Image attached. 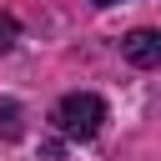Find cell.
Wrapping results in <instances>:
<instances>
[{
    "label": "cell",
    "instance_id": "6da1fadb",
    "mask_svg": "<svg viewBox=\"0 0 161 161\" xmlns=\"http://www.w3.org/2000/svg\"><path fill=\"white\" fill-rule=\"evenodd\" d=\"M50 121H55V131H60L65 141H96L101 126H106V101L91 96V91H70V96L55 101Z\"/></svg>",
    "mask_w": 161,
    "mask_h": 161
},
{
    "label": "cell",
    "instance_id": "7a4b0ae2",
    "mask_svg": "<svg viewBox=\"0 0 161 161\" xmlns=\"http://www.w3.org/2000/svg\"><path fill=\"white\" fill-rule=\"evenodd\" d=\"M121 55H126L136 70H156V65H161V35H156V30H131V35L121 40Z\"/></svg>",
    "mask_w": 161,
    "mask_h": 161
},
{
    "label": "cell",
    "instance_id": "3957f363",
    "mask_svg": "<svg viewBox=\"0 0 161 161\" xmlns=\"http://www.w3.org/2000/svg\"><path fill=\"white\" fill-rule=\"evenodd\" d=\"M20 121H25V111H20V101H10V96H5V101H0V136H5V141H15V136L25 131Z\"/></svg>",
    "mask_w": 161,
    "mask_h": 161
},
{
    "label": "cell",
    "instance_id": "277c9868",
    "mask_svg": "<svg viewBox=\"0 0 161 161\" xmlns=\"http://www.w3.org/2000/svg\"><path fill=\"white\" fill-rule=\"evenodd\" d=\"M15 40H20V20L15 15H0V55L15 50Z\"/></svg>",
    "mask_w": 161,
    "mask_h": 161
},
{
    "label": "cell",
    "instance_id": "5b68a950",
    "mask_svg": "<svg viewBox=\"0 0 161 161\" xmlns=\"http://www.w3.org/2000/svg\"><path fill=\"white\" fill-rule=\"evenodd\" d=\"M91 5H116V0H91Z\"/></svg>",
    "mask_w": 161,
    "mask_h": 161
}]
</instances>
